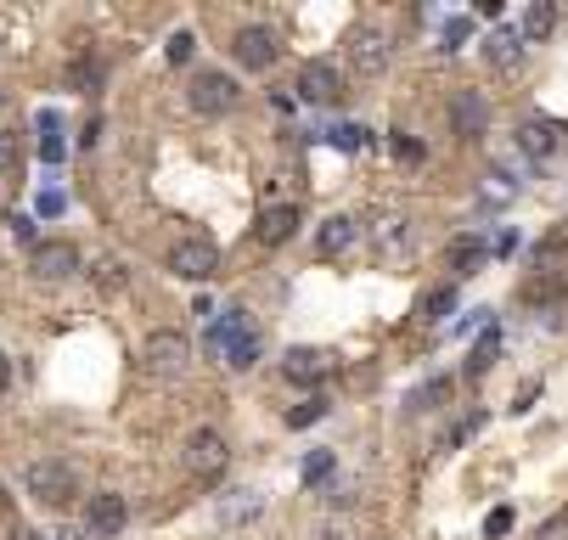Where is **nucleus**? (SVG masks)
I'll return each instance as SVG.
<instances>
[{
    "mask_svg": "<svg viewBox=\"0 0 568 540\" xmlns=\"http://www.w3.org/2000/svg\"><path fill=\"white\" fill-rule=\"evenodd\" d=\"M23 490L35 495L40 506H74V495H79V479H74V467L69 462H28V472H23Z\"/></svg>",
    "mask_w": 568,
    "mask_h": 540,
    "instance_id": "obj_1",
    "label": "nucleus"
},
{
    "mask_svg": "<svg viewBox=\"0 0 568 540\" xmlns=\"http://www.w3.org/2000/svg\"><path fill=\"white\" fill-rule=\"evenodd\" d=\"M225 467H231V445L214 428H197L186 439V472H192V479H203V484H220Z\"/></svg>",
    "mask_w": 568,
    "mask_h": 540,
    "instance_id": "obj_2",
    "label": "nucleus"
},
{
    "mask_svg": "<svg viewBox=\"0 0 568 540\" xmlns=\"http://www.w3.org/2000/svg\"><path fill=\"white\" fill-rule=\"evenodd\" d=\"M237 101H243L237 79H231V74H220V68H203V74L192 79V108L203 113V119H220V113H231Z\"/></svg>",
    "mask_w": 568,
    "mask_h": 540,
    "instance_id": "obj_3",
    "label": "nucleus"
},
{
    "mask_svg": "<svg viewBox=\"0 0 568 540\" xmlns=\"http://www.w3.org/2000/svg\"><path fill=\"white\" fill-rule=\"evenodd\" d=\"M170 270L181 282H209L220 270V248L209 243V236H181V243L170 248Z\"/></svg>",
    "mask_w": 568,
    "mask_h": 540,
    "instance_id": "obj_4",
    "label": "nucleus"
},
{
    "mask_svg": "<svg viewBox=\"0 0 568 540\" xmlns=\"http://www.w3.org/2000/svg\"><path fill=\"white\" fill-rule=\"evenodd\" d=\"M28 270H35L40 282H69V277H79V248L69 236H46V243H35V254H28Z\"/></svg>",
    "mask_w": 568,
    "mask_h": 540,
    "instance_id": "obj_5",
    "label": "nucleus"
},
{
    "mask_svg": "<svg viewBox=\"0 0 568 540\" xmlns=\"http://www.w3.org/2000/svg\"><path fill=\"white\" fill-rule=\"evenodd\" d=\"M349 68H355V74H366V79H378L383 68H388V34L372 28V23L349 28Z\"/></svg>",
    "mask_w": 568,
    "mask_h": 540,
    "instance_id": "obj_6",
    "label": "nucleus"
},
{
    "mask_svg": "<svg viewBox=\"0 0 568 540\" xmlns=\"http://www.w3.org/2000/svg\"><path fill=\"white\" fill-rule=\"evenodd\" d=\"M231 51H237V62L248 68V74H264V68H276V57H282L276 34H271V28H259V23L237 28V40H231Z\"/></svg>",
    "mask_w": 568,
    "mask_h": 540,
    "instance_id": "obj_7",
    "label": "nucleus"
},
{
    "mask_svg": "<svg viewBox=\"0 0 568 540\" xmlns=\"http://www.w3.org/2000/svg\"><path fill=\"white\" fill-rule=\"evenodd\" d=\"M287 383H305V389H316V383H326L332 371H338V355L332 349H316V344H298V349H287Z\"/></svg>",
    "mask_w": 568,
    "mask_h": 540,
    "instance_id": "obj_8",
    "label": "nucleus"
},
{
    "mask_svg": "<svg viewBox=\"0 0 568 540\" xmlns=\"http://www.w3.org/2000/svg\"><path fill=\"white\" fill-rule=\"evenodd\" d=\"M186 360H192V344H186L181 332L158 327V332L147 338V366L158 371V378H181V371H186Z\"/></svg>",
    "mask_w": 568,
    "mask_h": 540,
    "instance_id": "obj_9",
    "label": "nucleus"
},
{
    "mask_svg": "<svg viewBox=\"0 0 568 540\" xmlns=\"http://www.w3.org/2000/svg\"><path fill=\"white\" fill-rule=\"evenodd\" d=\"M298 96L316 101V108H338V101H344V79H338V68H326V62H305V68H298Z\"/></svg>",
    "mask_w": 568,
    "mask_h": 540,
    "instance_id": "obj_10",
    "label": "nucleus"
},
{
    "mask_svg": "<svg viewBox=\"0 0 568 540\" xmlns=\"http://www.w3.org/2000/svg\"><path fill=\"white\" fill-rule=\"evenodd\" d=\"M484 124H490V101L479 90H456L450 96V130L473 142V135H484Z\"/></svg>",
    "mask_w": 568,
    "mask_h": 540,
    "instance_id": "obj_11",
    "label": "nucleus"
},
{
    "mask_svg": "<svg viewBox=\"0 0 568 540\" xmlns=\"http://www.w3.org/2000/svg\"><path fill=\"white\" fill-rule=\"evenodd\" d=\"M129 524V506H124V495H90V535L96 540H113L119 529Z\"/></svg>",
    "mask_w": 568,
    "mask_h": 540,
    "instance_id": "obj_12",
    "label": "nucleus"
},
{
    "mask_svg": "<svg viewBox=\"0 0 568 540\" xmlns=\"http://www.w3.org/2000/svg\"><path fill=\"white\" fill-rule=\"evenodd\" d=\"M293 231H298V202H271V209L259 214V231L254 236H259L264 248H282Z\"/></svg>",
    "mask_w": 568,
    "mask_h": 540,
    "instance_id": "obj_13",
    "label": "nucleus"
},
{
    "mask_svg": "<svg viewBox=\"0 0 568 540\" xmlns=\"http://www.w3.org/2000/svg\"><path fill=\"white\" fill-rule=\"evenodd\" d=\"M563 147V130L552 124V119H529V124H518V152L523 158H552Z\"/></svg>",
    "mask_w": 568,
    "mask_h": 540,
    "instance_id": "obj_14",
    "label": "nucleus"
},
{
    "mask_svg": "<svg viewBox=\"0 0 568 540\" xmlns=\"http://www.w3.org/2000/svg\"><path fill=\"white\" fill-rule=\"evenodd\" d=\"M372 243H378L383 259H406V254H411V220H406V214H383V220L372 225Z\"/></svg>",
    "mask_w": 568,
    "mask_h": 540,
    "instance_id": "obj_15",
    "label": "nucleus"
},
{
    "mask_svg": "<svg viewBox=\"0 0 568 540\" xmlns=\"http://www.w3.org/2000/svg\"><path fill=\"white\" fill-rule=\"evenodd\" d=\"M355 236H360V225H355L349 214H332V220L321 225V236H316V254H321V259H344V254L355 248Z\"/></svg>",
    "mask_w": 568,
    "mask_h": 540,
    "instance_id": "obj_16",
    "label": "nucleus"
},
{
    "mask_svg": "<svg viewBox=\"0 0 568 540\" xmlns=\"http://www.w3.org/2000/svg\"><path fill=\"white\" fill-rule=\"evenodd\" d=\"M484 57H490V68L513 74V68L523 62V34H518V28H495L490 40H484Z\"/></svg>",
    "mask_w": 568,
    "mask_h": 540,
    "instance_id": "obj_17",
    "label": "nucleus"
},
{
    "mask_svg": "<svg viewBox=\"0 0 568 540\" xmlns=\"http://www.w3.org/2000/svg\"><path fill=\"white\" fill-rule=\"evenodd\" d=\"M248 332H254V327H248V316H237V310H225V316H220V321H214V327H209L203 338H209V349H220V355H225V349H231V344H237V338H248Z\"/></svg>",
    "mask_w": 568,
    "mask_h": 540,
    "instance_id": "obj_18",
    "label": "nucleus"
},
{
    "mask_svg": "<svg viewBox=\"0 0 568 540\" xmlns=\"http://www.w3.org/2000/svg\"><path fill=\"white\" fill-rule=\"evenodd\" d=\"M259 490H231L225 501H220V518L231 524V529H237V524H248V518H259Z\"/></svg>",
    "mask_w": 568,
    "mask_h": 540,
    "instance_id": "obj_19",
    "label": "nucleus"
},
{
    "mask_svg": "<svg viewBox=\"0 0 568 540\" xmlns=\"http://www.w3.org/2000/svg\"><path fill=\"white\" fill-rule=\"evenodd\" d=\"M552 23H557V12L546 7V0H534V7L523 12V28H518V34H523V46H529V40H546Z\"/></svg>",
    "mask_w": 568,
    "mask_h": 540,
    "instance_id": "obj_20",
    "label": "nucleus"
},
{
    "mask_svg": "<svg viewBox=\"0 0 568 540\" xmlns=\"http://www.w3.org/2000/svg\"><path fill=\"white\" fill-rule=\"evenodd\" d=\"M445 400H450V378H433V383H422L411 394V412H440Z\"/></svg>",
    "mask_w": 568,
    "mask_h": 540,
    "instance_id": "obj_21",
    "label": "nucleus"
},
{
    "mask_svg": "<svg viewBox=\"0 0 568 540\" xmlns=\"http://www.w3.org/2000/svg\"><path fill=\"white\" fill-rule=\"evenodd\" d=\"M254 360H259V338H254V332H248V338H237V344L225 349V366H231V371H248Z\"/></svg>",
    "mask_w": 568,
    "mask_h": 540,
    "instance_id": "obj_22",
    "label": "nucleus"
},
{
    "mask_svg": "<svg viewBox=\"0 0 568 540\" xmlns=\"http://www.w3.org/2000/svg\"><path fill=\"white\" fill-rule=\"evenodd\" d=\"M450 310H456V287H433V293L422 298V316H428V321H445Z\"/></svg>",
    "mask_w": 568,
    "mask_h": 540,
    "instance_id": "obj_23",
    "label": "nucleus"
},
{
    "mask_svg": "<svg viewBox=\"0 0 568 540\" xmlns=\"http://www.w3.org/2000/svg\"><path fill=\"white\" fill-rule=\"evenodd\" d=\"M332 467H338V456H332V451H310L305 456V484H326Z\"/></svg>",
    "mask_w": 568,
    "mask_h": 540,
    "instance_id": "obj_24",
    "label": "nucleus"
},
{
    "mask_svg": "<svg viewBox=\"0 0 568 540\" xmlns=\"http://www.w3.org/2000/svg\"><path fill=\"white\" fill-rule=\"evenodd\" d=\"M541 327L546 332H568V293H557V298L541 304Z\"/></svg>",
    "mask_w": 568,
    "mask_h": 540,
    "instance_id": "obj_25",
    "label": "nucleus"
},
{
    "mask_svg": "<svg viewBox=\"0 0 568 540\" xmlns=\"http://www.w3.org/2000/svg\"><path fill=\"white\" fill-rule=\"evenodd\" d=\"M23 163V135L12 130H0V175H12V169Z\"/></svg>",
    "mask_w": 568,
    "mask_h": 540,
    "instance_id": "obj_26",
    "label": "nucleus"
},
{
    "mask_svg": "<svg viewBox=\"0 0 568 540\" xmlns=\"http://www.w3.org/2000/svg\"><path fill=\"white\" fill-rule=\"evenodd\" d=\"M479 259H484V243H473V236H461V243L450 248V265H456V270H473Z\"/></svg>",
    "mask_w": 568,
    "mask_h": 540,
    "instance_id": "obj_27",
    "label": "nucleus"
},
{
    "mask_svg": "<svg viewBox=\"0 0 568 540\" xmlns=\"http://www.w3.org/2000/svg\"><path fill=\"white\" fill-rule=\"evenodd\" d=\"M96 287H102V293H119V287H124V265H119V259H102V265H96Z\"/></svg>",
    "mask_w": 568,
    "mask_h": 540,
    "instance_id": "obj_28",
    "label": "nucleus"
},
{
    "mask_svg": "<svg viewBox=\"0 0 568 540\" xmlns=\"http://www.w3.org/2000/svg\"><path fill=\"white\" fill-rule=\"evenodd\" d=\"M321 417H326V400H305L298 412H287V422H293V428H310V422H321Z\"/></svg>",
    "mask_w": 568,
    "mask_h": 540,
    "instance_id": "obj_29",
    "label": "nucleus"
},
{
    "mask_svg": "<svg viewBox=\"0 0 568 540\" xmlns=\"http://www.w3.org/2000/svg\"><path fill=\"white\" fill-rule=\"evenodd\" d=\"M518 186H513V175H484V202H507Z\"/></svg>",
    "mask_w": 568,
    "mask_h": 540,
    "instance_id": "obj_30",
    "label": "nucleus"
},
{
    "mask_svg": "<svg viewBox=\"0 0 568 540\" xmlns=\"http://www.w3.org/2000/svg\"><path fill=\"white\" fill-rule=\"evenodd\" d=\"M495 349H501V338H495V332H484V338H479V349H473V360H467V366H473V371H484V366L495 360Z\"/></svg>",
    "mask_w": 568,
    "mask_h": 540,
    "instance_id": "obj_31",
    "label": "nucleus"
},
{
    "mask_svg": "<svg viewBox=\"0 0 568 540\" xmlns=\"http://www.w3.org/2000/svg\"><path fill=\"white\" fill-rule=\"evenodd\" d=\"M534 540H568V513H557V518H546L541 529H534Z\"/></svg>",
    "mask_w": 568,
    "mask_h": 540,
    "instance_id": "obj_32",
    "label": "nucleus"
},
{
    "mask_svg": "<svg viewBox=\"0 0 568 540\" xmlns=\"http://www.w3.org/2000/svg\"><path fill=\"white\" fill-rule=\"evenodd\" d=\"M507 529H513V513H507V506H495V513L484 518V535L495 540V535H507Z\"/></svg>",
    "mask_w": 568,
    "mask_h": 540,
    "instance_id": "obj_33",
    "label": "nucleus"
},
{
    "mask_svg": "<svg viewBox=\"0 0 568 540\" xmlns=\"http://www.w3.org/2000/svg\"><path fill=\"white\" fill-rule=\"evenodd\" d=\"M467 28H473V23H467V17H456V23H445V46L456 51L461 40H467Z\"/></svg>",
    "mask_w": 568,
    "mask_h": 540,
    "instance_id": "obj_34",
    "label": "nucleus"
},
{
    "mask_svg": "<svg viewBox=\"0 0 568 540\" xmlns=\"http://www.w3.org/2000/svg\"><path fill=\"white\" fill-rule=\"evenodd\" d=\"M170 62H192V34H175L170 40Z\"/></svg>",
    "mask_w": 568,
    "mask_h": 540,
    "instance_id": "obj_35",
    "label": "nucleus"
},
{
    "mask_svg": "<svg viewBox=\"0 0 568 540\" xmlns=\"http://www.w3.org/2000/svg\"><path fill=\"white\" fill-rule=\"evenodd\" d=\"M12 231H17V243H40V236H35V220H23V214L12 220Z\"/></svg>",
    "mask_w": 568,
    "mask_h": 540,
    "instance_id": "obj_36",
    "label": "nucleus"
},
{
    "mask_svg": "<svg viewBox=\"0 0 568 540\" xmlns=\"http://www.w3.org/2000/svg\"><path fill=\"white\" fill-rule=\"evenodd\" d=\"M7 389H12V360L0 355V394H7Z\"/></svg>",
    "mask_w": 568,
    "mask_h": 540,
    "instance_id": "obj_37",
    "label": "nucleus"
},
{
    "mask_svg": "<svg viewBox=\"0 0 568 540\" xmlns=\"http://www.w3.org/2000/svg\"><path fill=\"white\" fill-rule=\"evenodd\" d=\"M12 540H46L40 529H12Z\"/></svg>",
    "mask_w": 568,
    "mask_h": 540,
    "instance_id": "obj_38",
    "label": "nucleus"
},
{
    "mask_svg": "<svg viewBox=\"0 0 568 540\" xmlns=\"http://www.w3.org/2000/svg\"><path fill=\"white\" fill-rule=\"evenodd\" d=\"M0 108H7V96H0Z\"/></svg>",
    "mask_w": 568,
    "mask_h": 540,
    "instance_id": "obj_39",
    "label": "nucleus"
}]
</instances>
